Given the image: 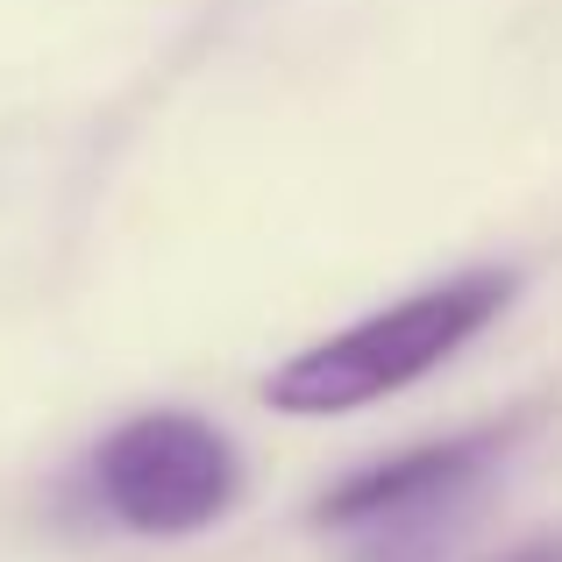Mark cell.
I'll use <instances>...</instances> for the list:
<instances>
[{
  "instance_id": "7a4b0ae2",
  "label": "cell",
  "mask_w": 562,
  "mask_h": 562,
  "mask_svg": "<svg viewBox=\"0 0 562 562\" xmlns=\"http://www.w3.org/2000/svg\"><path fill=\"white\" fill-rule=\"evenodd\" d=\"M86 477H93V498L114 527L150 535V541H179V535H206L214 520H228V506L243 498V456L200 413L150 406L100 441Z\"/></svg>"
},
{
  "instance_id": "6da1fadb",
  "label": "cell",
  "mask_w": 562,
  "mask_h": 562,
  "mask_svg": "<svg viewBox=\"0 0 562 562\" xmlns=\"http://www.w3.org/2000/svg\"><path fill=\"white\" fill-rule=\"evenodd\" d=\"M513 271H456L441 285H420L406 300L378 306V314L349 321V328L321 335V342L292 349L271 378H263V398L292 420H335V413H363L378 398L420 384L427 371L456 357L470 335H484L498 314H506Z\"/></svg>"
},
{
  "instance_id": "3957f363",
  "label": "cell",
  "mask_w": 562,
  "mask_h": 562,
  "mask_svg": "<svg viewBox=\"0 0 562 562\" xmlns=\"http://www.w3.org/2000/svg\"><path fill=\"white\" fill-rule=\"evenodd\" d=\"M498 449H506L498 427H470V435H449V441L398 449V456H384V463L349 470L335 492H321L314 520L321 527H357V535H406V527H427Z\"/></svg>"
}]
</instances>
